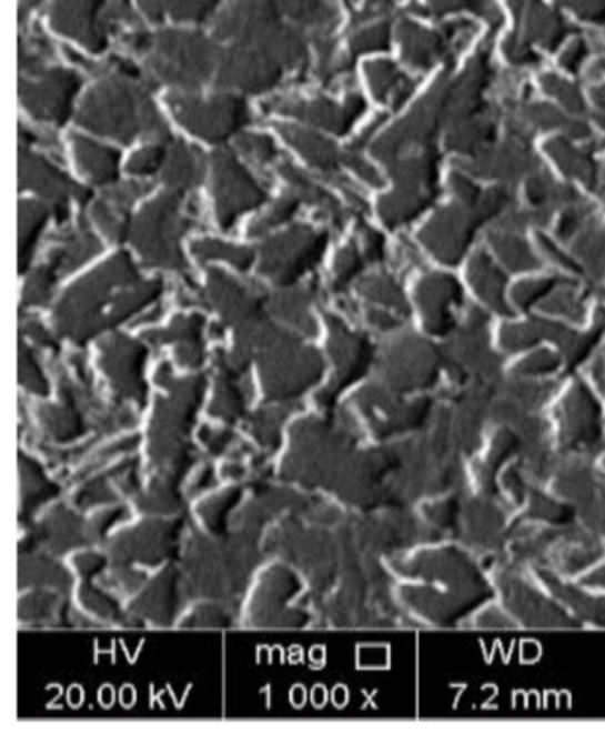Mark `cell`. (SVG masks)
I'll return each instance as SVG.
<instances>
[{"label":"cell","mask_w":605,"mask_h":744,"mask_svg":"<svg viewBox=\"0 0 605 744\" xmlns=\"http://www.w3.org/2000/svg\"><path fill=\"white\" fill-rule=\"evenodd\" d=\"M506 556L527 567L547 569L557 576L577 580L604 559L605 544L581 523L548 526L515 517Z\"/></svg>","instance_id":"cell-1"},{"label":"cell","mask_w":605,"mask_h":744,"mask_svg":"<svg viewBox=\"0 0 605 744\" xmlns=\"http://www.w3.org/2000/svg\"><path fill=\"white\" fill-rule=\"evenodd\" d=\"M135 283H139L138 269L129 254H118L62 298L56 310V324L70 338L88 340L112 325L121 293Z\"/></svg>","instance_id":"cell-2"},{"label":"cell","mask_w":605,"mask_h":744,"mask_svg":"<svg viewBox=\"0 0 605 744\" xmlns=\"http://www.w3.org/2000/svg\"><path fill=\"white\" fill-rule=\"evenodd\" d=\"M409 581H420L482 606L495 597L491 572L476 554L453 541L417 545L400 563Z\"/></svg>","instance_id":"cell-3"},{"label":"cell","mask_w":605,"mask_h":744,"mask_svg":"<svg viewBox=\"0 0 605 744\" xmlns=\"http://www.w3.org/2000/svg\"><path fill=\"white\" fill-rule=\"evenodd\" d=\"M79 123L120 141H132L139 133L168 138V127L144 89L124 80L98 86L80 109Z\"/></svg>","instance_id":"cell-4"},{"label":"cell","mask_w":605,"mask_h":744,"mask_svg":"<svg viewBox=\"0 0 605 744\" xmlns=\"http://www.w3.org/2000/svg\"><path fill=\"white\" fill-rule=\"evenodd\" d=\"M488 572L495 597L518 622L521 630H583L526 565L504 556L492 563Z\"/></svg>","instance_id":"cell-5"},{"label":"cell","mask_w":605,"mask_h":744,"mask_svg":"<svg viewBox=\"0 0 605 744\" xmlns=\"http://www.w3.org/2000/svg\"><path fill=\"white\" fill-rule=\"evenodd\" d=\"M517 512L501 494H482L467 487L462 500L458 524L451 541L486 562L485 567L506 556L510 532Z\"/></svg>","instance_id":"cell-6"},{"label":"cell","mask_w":605,"mask_h":744,"mask_svg":"<svg viewBox=\"0 0 605 744\" xmlns=\"http://www.w3.org/2000/svg\"><path fill=\"white\" fill-rule=\"evenodd\" d=\"M178 209L180 198L177 192L160 195L142 210L133 224V244L150 265L174 271H183L186 267L180 239L191 222L183 219Z\"/></svg>","instance_id":"cell-7"},{"label":"cell","mask_w":605,"mask_h":744,"mask_svg":"<svg viewBox=\"0 0 605 744\" xmlns=\"http://www.w3.org/2000/svg\"><path fill=\"white\" fill-rule=\"evenodd\" d=\"M327 233L299 227L275 237L261 249L260 272L278 284H292L314 269L327 248Z\"/></svg>","instance_id":"cell-8"},{"label":"cell","mask_w":605,"mask_h":744,"mask_svg":"<svg viewBox=\"0 0 605 744\" xmlns=\"http://www.w3.org/2000/svg\"><path fill=\"white\" fill-rule=\"evenodd\" d=\"M178 120L191 132L208 141L219 142L239 132L249 123V109L239 98H215L212 102H200L192 98H169Z\"/></svg>","instance_id":"cell-9"},{"label":"cell","mask_w":605,"mask_h":744,"mask_svg":"<svg viewBox=\"0 0 605 744\" xmlns=\"http://www.w3.org/2000/svg\"><path fill=\"white\" fill-rule=\"evenodd\" d=\"M604 439L601 405L588 385L574 382L559 402V446L566 453L586 455Z\"/></svg>","instance_id":"cell-10"},{"label":"cell","mask_w":605,"mask_h":744,"mask_svg":"<svg viewBox=\"0 0 605 744\" xmlns=\"http://www.w3.org/2000/svg\"><path fill=\"white\" fill-rule=\"evenodd\" d=\"M213 165H215L213 195L216 201V218L222 228L230 230L239 215L258 209L266 200V194L230 151H219L213 159Z\"/></svg>","instance_id":"cell-11"},{"label":"cell","mask_w":605,"mask_h":744,"mask_svg":"<svg viewBox=\"0 0 605 744\" xmlns=\"http://www.w3.org/2000/svg\"><path fill=\"white\" fill-rule=\"evenodd\" d=\"M402 599L405 606L417 615L423 624L437 630L464 627L468 616L480 607L467 599L420 581H409L402 589Z\"/></svg>","instance_id":"cell-12"},{"label":"cell","mask_w":605,"mask_h":744,"mask_svg":"<svg viewBox=\"0 0 605 744\" xmlns=\"http://www.w3.org/2000/svg\"><path fill=\"white\" fill-rule=\"evenodd\" d=\"M79 88L80 79L71 71H44L38 82H22L23 105L36 118L61 124L70 115L71 100Z\"/></svg>","instance_id":"cell-13"},{"label":"cell","mask_w":605,"mask_h":744,"mask_svg":"<svg viewBox=\"0 0 605 744\" xmlns=\"http://www.w3.org/2000/svg\"><path fill=\"white\" fill-rule=\"evenodd\" d=\"M530 569L536 580L548 590V594L553 595L583 627L605 630V594L581 585L577 580L557 576L547 569Z\"/></svg>","instance_id":"cell-14"},{"label":"cell","mask_w":605,"mask_h":744,"mask_svg":"<svg viewBox=\"0 0 605 744\" xmlns=\"http://www.w3.org/2000/svg\"><path fill=\"white\" fill-rule=\"evenodd\" d=\"M22 187L34 189L49 198L59 221L68 218V200L75 198L80 203L88 201L91 192L71 182L67 174L53 168L47 160L34 153L22 151Z\"/></svg>","instance_id":"cell-15"},{"label":"cell","mask_w":605,"mask_h":744,"mask_svg":"<svg viewBox=\"0 0 605 744\" xmlns=\"http://www.w3.org/2000/svg\"><path fill=\"white\" fill-rule=\"evenodd\" d=\"M208 299L212 306L221 311L230 324H248L251 320L263 316V298L258 290L245 286L225 275L222 271H213L208 281Z\"/></svg>","instance_id":"cell-16"},{"label":"cell","mask_w":605,"mask_h":744,"mask_svg":"<svg viewBox=\"0 0 605 744\" xmlns=\"http://www.w3.org/2000/svg\"><path fill=\"white\" fill-rule=\"evenodd\" d=\"M148 189L139 183H127L115 187L103 200L94 204L93 218L98 227L105 231L112 240L123 242L130 235L129 209L133 201L141 198Z\"/></svg>","instance_id":"cell-17"},{"label":"cell","mask_w":605,"mask_h":744,"mask_svg":"<svg viewBox=\"0 0 605 744\" xmlns=\"http://www.w3.org/2000/svg\"><path fill=\"white\" fill-rule=\"evenodd\" d=\"M517 519L527 523L548 524V526H565L577 523L574 506L556 496L548 487L531 485L526 500L517 510Z\"/></svg>","instance_id":"cell-18"},{"label":"cell","mask_w":605,"mask_h":744,"mask_svg":"<svg viewBox=\"0 0 605 744\" xmlns=\"http://www.w3.org/2000/svg\"><path fill=\"white\" fill-rule=\"evenodd\" d=\"M203 159L194 148H189L183 142H177L168 148L162 180L171 191L182 194L186 189L198 185L203 178Z\"/></svg>","instance_id":"cell-19"},{"label":"cell","mask_w":605,"mask_h":744,"mask_svg":"<svg viewBox=\"0 0 605 744\" xmlns=\"http://www.w3.org/2000/svg\"><path fill=\"white\" fill-rule=\"evenodd\" d=\"M71 142H73L77 162L84 174L100 185L114 182L118 177V162H120L118 151L100 147L97 142L80 138V135H73Z\"/></svg>","instance_id":"cell-20"},{"label":"cell","mask_w":605,"mask_h":744,"mask_svg":"<svg viewBox=\"0 0 605 744\" xmlns=\"http://www.w3.org/2000/svg\"><path fill=\"white\" fill-rule=\"evenodd\" d=\"M465 489L447 492L442 496L430 497V500L421 501V505L417 506V514L421 515L424 523L433 527L435 532L441 533L446 541H451L456 524H458Z\"/></svg>","instance_id":"cell-21"},{"label":"cell","mask_w":605,"mask_h":744,"mask_svg":"<svg viewBox=\"0 0 605 744\" xmlns=\"http://www.w3.org/2000/svg\"><path fill=\"white\" fill-rule=\"evenodd\" d=\"M281 132L296 150L301 151L305 159L310 160L314 168L331 173L340 164V153H337L332 142L325 141V139L314 135V133L305 132V130L293 129V127H281Z\"/></svg>","instance_id":"cell-22"},{"label":"cell","mask_w":605,"mask_h":744,"mask_svg":"<svg viewBox=\"0 0 605 744\" xmlns=\"http://www.w3.org/2000/svg\"><path fill=\"white\" fill-rule=\"evenodd\" d=\"M49 213L50 207L36 203V201H23L20 207V269L22 272L26 271L27 262H31Z\"/></svg>","instance_id":"cell-23"},{"label":"cell","mask_w":605,"mask_h":744,"mask_svg":"<svg viewBox=\"0 0 605 744\" xmlns=\"http://www.w3.org/2000/svg\"><path fill=\"white\" fill-rule=\"evenodd\" d=\"M64 244L67 245L53 251L49 262L56 271L64 272V274L88 262L94 254L102 251V245L98 244V240L93 235L84 233V231L68 237Z\"/></svg>","instance_id":"cell-24"},{"label":"cell","mask_w":605,"mask_h":744,"mask_svg":"<svg viewBox=\"0 0 605 744\" xmlns=\"http://www.w3.org/2000/svg\"><path fill=\"white\" fill-rule=\"evenodd\" d=\"M464 627L480 631H512L521 630L518 622L510 615L500 599L494 597L477 607L473 615L465 621Z\"/></svg>","instance_id":"cell-25"},{"label":"cell","mask_w":605,"mask_h":744,"mask_svg":"<svg viewBox=\"0 0 605 744\" xmlns=\"http://www.w3.org/2000/svg\"><path fill=\"white\" fill-rule=\"evenodd\" d=\"M195 257L206 262V260H228L234 267H239L242 271H248L249 267L254 262V251L249 248H240V245L224 244L219 240H200L194 244Z\"/></svg>","instance_id":"cell-26"},{"label":"cell","mask_w":605,"mask_h":744,"mask_svg":"<svg viewBox=\"0 0 605 744\" xmlns=\"http://www.w3.org/2000/svg\"><path fill=\"white\" fill-rule=\"evenodd\" d=\"M314 298V290L311 289H295L288 290V292L279 293L278 298L272 301V310L279 316L290 320L296 325H310L311 320L307 315L310 311L311 301Z\"/></svg>","instance_id":"cell-27"},{"label":"cell","mask_w":605,"mask_h":744,"mask_svg":"<svg viewBox=\"0 0 605 744\" xmlns=\"http://www.w3.org/2000/svg\"><path fill=\"white\" fill-rule=\"evenodd\" d=\"M301 198L296 194H286L269 210V212L252 224L251 235H263L266 231L281 227L284 222L293 218V213L299 209Z\"/></svg>","instance_id":"cell-28"},{"label":"cell","mask_w":605,"mask_h":744,"mask_svg":"<svg viewBox=\"0 0 605 744\" xmlns=\"http://www.w3.org/2000/svg\"><path fill=\"white\" fill-rule=\"evenodd\" d=\"M56 281H58V271L50 263L41 267L31 275V280L27 281L23 302L26 304H44L52 295Z\"/></svg>","instance_id":"cell-29"},{"label":"cell","mask_w":605,"mask_h":744,"mask_svg":"<svg viewBox=\"0 0 605 744\" xmlns=\"http://www.w3.org/2000/svg\"><path fill=\"white\" fill-rule=\"evenodd\" d=\"M165 157H168V147L160 142V144H153V147L139 151L130 162L129 169L132 173L147 177V174L157 173L164 165Z\"/></svg>","instance_id":"cell-30"},{"label":"cell","mask_w":605,"mask_h":744,"mask_svg":"<svg viewBox=\"0 0 605 744\" xmlns=\"http://www.w3.org/2000/svg\"><path fill=\"white\" fill-rule=\"evenodd\" d=\"M239 147L249 159L256 160L258 164L272 162L278 155V148L266 135H243Z\"/></svg>","instance_id":"cell-31"},{"label":"cell","mask_w":605,"mask_h":744,"mask_svg":"<svg viewBox=\"0 0 605 744\" xmlns=\"http://www.w3.org/2000/svg\"><path fill=\"white\" fill-rule=\"evenodd\" d=\"M361 267H363V262L359 258L357 249L354 245L343 249L340 257H337L336 265H334V284H336V289L345 286L349 281L354 280L355 275L361 271Z\"/></svg>","instance_id":"cell-32"},{"label":"cell","mask_w":605,"mask_h":744,"mask_svg":"<svg viewBox=\"0 0 605 744\" xmlns=\"http://www.w3.org/2000/svg\"><path fill=\"white\" fill-rule=\"evenodd\" d=\"M577 581L581 585L588 586L589 590L605 594V556L601 562L595 563L589 571L581 574Z\"/></svg>","instance_id":"cell-33"},{"label":"cell","mask_w":605,"mask_h":744,"mask_svg":"<svg viewBox=\"0 0 605 744\" xmlns=\"http://www.w3.org/2000/svg\"><path fill=\"white\" fill-rule=\"evenodd\" d=\"M602 467H604L605 471V461H602Z\"/></svg>","instance_id":"cell-34"}]
</instances>
